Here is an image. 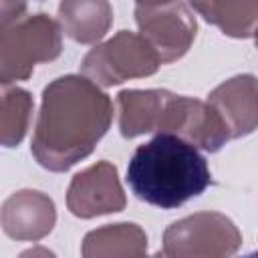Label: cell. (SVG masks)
<instances>
[{
  "instance_id": "obj_1",
  "label": "cell",
  "mask_w": 258,
  "mask_h": 258,
  "mask_svg": "<svg viewBox=\"0 0 258 258\" xmlns=\"http://www.w3.org/2000/svg\"><path fill=\"white\" fill-rule=\"evenodd\" d=\"M113 119L111 99L87 77L54 79L42 93L32 155L50 171H64L87 157Z\"/></svg>"
},
{
  "instance_id": "obj_2",
  "label": "cell",
  "mask_w": 258,
  "mask_h": 258,
  "mask_svg": "<svg viewBox=\"0 0 258 258\" xmlns=\"http://www.w3.org/2000/svg\"><path fill=\"white\" fill-rule=\"evenodd\" d=\"M125 179L137 200L173 210L204 194L212 173L198 145L177 133L159 131L133 151Z\"/></svg>"
},
{
  "instance_id": "obj_3",
  "label": "cell",
  "mask_w": 258,
  "mask_h": 258,
  "mask_svg": "<svg viewBox=\"0 0 258 258\" xmlns=\"http://www.w3.org/2000/svg\"><path fill=\"white\" fill-rule=\"evenodd\" d=\"M60 52V34L54 20L34 14L2 28V85L26 79L36 62L52 60Z\"/></svg>"
},
{
  "instance_id": "obj_4",
  "label": "cell",
  "mask_w": 258,
  "mask_h": 258,
  "mask_svg": "<svg viewBox=\"0 0 258 258\" xmlns=\"http://www.w3.org/2000/svg\"><path fill=\"white\" fill-rule=\"evenodd\" d=\"M161 58L147 38L121 30L109 42L95 46L83 60V73L93 81L111 87L131 77L153 75Z\"/></svg>"
},
{
  "instance_id": "obj_5",
  "label": "cell",
  "mask_w": 258,
  "mask_h": 258,
  "mask_svg": "<svg viewBox=\"0 0 258 258\" xmlns=\"http://www.w3.org/2000/svg\"><path fill=\"white\" fill-rule=\"evenodd\" d=\"M135 16L143 38L157 50L161 62L179 58L196 36V20L179 0L155 6L141 4L137 6Z\"/></svg>"
},
{
  "instance_id": "obj_6",
  "label": "cell",
  "mask_w": 258,
  "mask_h": 258,
  "mask_svg": "<svg viewBox=\"0 0 258 258\" xmlns=\"http://www.w3.org/2000/svg\"><path fill=\"white\" fill-rule=\"evenodd\" d=\"M67 202L71 212L81 218L119 212L125 206V198L117 181V169L111 163L101 161L83 173H77L69 187Z\"/></svg>"
},
{
  "instance_id": "obj_7",
  "label": "cell",
  "mask_w": 258,
  "mask_h": 258,
  "mask_svg": "<svg viewBox=\"0 0 258 258\" xmlns=\"http://www.w3.org/2000/svg\"><path fill=\"white\" fill-rule=\"evenodd\" d=\"M210 105L226 121L230 135L240 137L258 127V81L252 75H240L210 93Z\"/></svg>"
},
{
  "instance_id": "obj_8",
  "label": "cell",
  "mask_w": 258,
  "mask_h": 258,
  "mask_svg": "<svg viewBox=\"0 0 258 258\" xmlns=\"http://www.w3.org/2000/svg\"><path fill=\"white\" fill-rule=\"evenodd\" d=\"M4 232L12 238H40L54 224V206L40 191H18L4 202Z\"/></svg>"
},
{
  "instance_id": "obj_9",
  "label": "cell",
  "mask_w": 258,
  "mask_h": 258,
  "mask_svg": "<svg viewBox=\"0 0 258 258\" xmlns=\"http://www.w3.org/2000/svg\"><path fill=\"white\" fill-rule=\"evenodd\" d=\"M58 16L64 32L77 42L99 40L111 24L107 0H62Z\"/></svg>"
},
{
  "instance_id": "obj_10",
  "label": "cell",
  "mask_w": 258,
  "mask_h": 258,
  "mask_svg": "<svg viewBox=\"0 0 258 258\" xmlns=\"http://www.w3.org/2000/svg\"><path fill=\"white\" fill-rule=\"evenodd\" d=\"M212 24L230 36H250L258 30V0H189Z\"/></svg>"
},
{
  "instance_id": "obj_11",
  "label": "cell",
  "mask_w": 258,
  "mask_h": 258,
  "mask_svg": "<svg viewBox=\"0 0 258 258\" xmlns=\"http://www.w3.org/2000/svg\"><path fill=\"white\" fill-rule=\"evenodd\" d=\"M32 101L24 89H10L2 95V143L14 147L26 133Z\"/></svg>"
},
{
  "instance_id": "obj_12",
  "label": "cell",
  "mask_w": 258,
  "mask_h": 258,
  "mask_svg": "<svg viewBox=\"0 0 258 258\" xmlns=\"http://www.w3.org/2000/svg\"><path fill=\"white\" fill-rule=\"evenodd\" d=\"M139 4H147V6H155V4H165V2H171V0H137Z\"/></svg>"
},
{
  "instance_id": "obj_13",
  "label": "cell",
  "mask_w": 258,
  "mask_h": 258,
  "mask_svg": "<svg viewBox=\"0 0 258 258\" xmlns=\"http://www.w3.org/2000/svg\"><path fill=\"white\" fill-rule=\"evenodd\" d=\"M256 44H258V30H256Z\"/></svg>"
}]
</instances>
